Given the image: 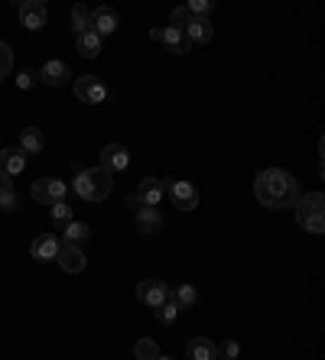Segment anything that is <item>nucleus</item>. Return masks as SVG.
I'll list each match as a JSON object with an SVG mask.
<instances>
[{"label":"nucleus","instance_id":"nucleus-22","mask_svg":"<svg viewBox=\"0 0 325 360\" xmlns=\"http://www.w3.org/2000/svg\"><path fill=\"white\" fill-rule=\"evenodd\" d=\"M186 357L192 360H212L215 357V344L208 341V338H192L186 347Z\"/></svg>","mask_w":325,"mask_h":360},{"label":"nucleus","instance_id":"nucleus-2","mask_svg":"<svg viewBox=\"0 0 325 360\" xmlns=\"http://www.w3.org/2000/svg\"><path fill=\"white\" fill-rule=\"evenodd\" d=\"M72 188H75L78 195L85 201H104L108 195H111L114 188V172H108L104 166H91V169H78L75 182H72Z\"/></svg>","mask_w":325,"mask_h":360},{"label":"nucleus","instance_id":"nucleus-27","mask_svg":"<svg viewBox=\"0 0 325 360\" xmlns=\"http://www.w3.org/2000/svg\"><path fill=\"white\" fill-rule=\"evenodd\" d=\"M69 221H72V208L65 205V201H56V205H52V224L62 231V227L69 224Z\"/></svg>","mask_w":325,"mask_h":360},{"label":"nucleus","instance_id":"nucleus-29","mask_svg":"<svg viewBox=\"0 0 325 360\" xmlns=\"http://www.w3.org/2000/svg\"><path fill=\"white\" fill-rule=\"evenodd\" d=\"M10 72H13V49L0 39V78H7Z\"/></svg>","mask_w":325,"mask_h":360},{"label":"nucleus","instance_id":"nucleus-3","mask_svg":"<svg viewBox=\"0 0 325 360\" xmlns=\"http://www.w3.org/2000/svg\"><path fill=\"white\" fill-rule=\"evenodd\" d=\"M296 221L306 234H325V198L322 192H309L296 198Z\"/></svg>","mask_w":325,"mask_h":360},{"label":"nucleus","instance_id":"nucleus-30","mask_svg":"<svg viewBox=\"0 0 325 360\" xmlns=\"http://www.w3.org/2000/svg\"><path fill=\"white\" fill-rule=\"evenodd\" d=\"M189 20H192V10H189V7H176V10L170 13V23L176 26V30H186Z\"/></svg>","mask_w":325,"mask_h":360},{"label":"nucleus","instance_id":"nucleus-36","mask_svg":"<svg viewBox=\"0 0 325 360\" xmlns=\"http://www.w3.org/2000/svg\"><path fill=\"white\" fill-rule=\"evenodd\" d=\"M10 4H13V10H20V7L26 4V0H10Z\"/></svg>","mask_w":325,"mask_h":360},{"label":"nucleus","instance_id":"nucleus-4","mask_svg":"<svg viewBox=\"0 0 325 360\" xmlns=\"http://www.w3.org/2000/svg\"><path fill=\"white\" fill-rule=\"evenodd\" d=\"M162 192H166V198H170L179 211H196V208H198V192H196V185L176 182V179H162Z\"/></svg>","mask_w":325,"mask_h":360},{"label":"nucleus","instance_id":"nucleus-31","mask_svg":"<svg viewBox=\"0 0 325 360\" xmlns=\"http://www.w3.org/2000/svg\"><path fill=\"white\" fill-rule=\"evenodd\" d=\"M241 354V344L238 341H224V344H218L215 347V357H222V360H231V357H238Z\"/></svg>","mask_w":325,"mask_h":360},{"label":"nucleus","instance_id":"nucleus-20","mask_svg":"<svg viewBox=\"0 0 325 360\" xmlns=\"http://www.w3.org/2000/svg\"><path fill=\"white\" fill-rule=\"evenodd\" d=\"M75 49L85 56V59H94L98 52H101V36L94 33V30H82L75 39Z\"/></svg>","mask_w":325,"mask_h":360},{"label":"nucleus","instance_id":"nucleus-12","mask_svg":"<svg viewBox=\"0 0 325 360\" xmlns=\"http://www.w3.org/2000/svg\"><path fill=\"white\" fill-rule=\"evenodd\" d=\"M56 260H59V266L65 269V273H82V269H85V253H82V247H75V243H59Z\"/></svg>","mask_w":325,"mask_h":360},{"label":"nucleus","instance_id":"nucleus-32","mask_svg":"<svg viewBox=\"0 0 325 360\" xmlns=\"http://www.w3.org/2000/svg\"><path fill=\"white\" fill-rule=\"evenodd\" d=\"M36 82H39V75H36L33 68H23V72H20V75H17V84H20V88H23V91H30V88H33Z\"/></svg>","mask_w":325,"mask_h":360},{"label":"nucleus","instance_id":"nucleus-25","mask_svg":"<svg viewBox=\"0 0 325 360\" xmlns=\"http://www.w3.org/2000/svg\"><path fill=\"white\" fill-rule=\"evenodd\" d=\"M88 13H91V10H88L85 4H75V7H72V13H69V23H72V30H75V33H82V30H88Z\"/></svg>","mask_w":325,"mask_h":360},{"label":"nucleus","instance_id":"nucleus-26","mask_svg":"<svg viewBox=\"0 0 325 360\" xmlns=\"http://www.w3.org/2000/svg\"><path fill=\"white\" fill-rule=\"evenodd\" d=\"M134 354H137L140 360H156V357H162L160 347H156V344L150 341V338H140V341L134 344Z\"/></svg>","mask_w":325,"mask_h":360},{"label":"nucleus","instance_id":"nucleus-24","mask_svg":"<svg viewBox=\"0 0 325 360\" xmlns=\"http://www.w3.org/2000/svg\"><path fill=\"white\" fill-rule=\"evenodd\" d=\"M179 311H182V305L172 299V292H170L166 299L160 302V305H156V319H160L162 325H170V321H176V315H179Z\"/></svg>","mask_w":325,"mask_h":360},{"label":"nucleus","instance_id":"nucleus-6","mask_svg":"<svg viewBox=\"0 0 325 360\" xmlns=\"http://www.w3.org/2000/svg\"><path fill=\"white\" fill-rule=\"evenodd\" d=\"M75 98L82 101V104H101V101L108 98V88L94 75H82V78H75Z\"/></svg>","mask_w":325,"mask_h":360},{"label":"nucleus","instance_id":"nucleus-15","mask_svg":"<svg viewBox=\"0 0 325 360\" xmlns=\"http://www.w3.org/2000/svg\"><path fill=\"white\" fill-rule=\"evenodd\" d=\"M30 253H33V260H56V253H59V237L56 234H39L33 240V247H30Z\"/></svg>","mask_w":325,"mask_h":360},{"label":"nucleus","instance_id":"nucleus-9","mask_svg":"<svg viewBox=\"0 0 325 360\" xmlns=\"http://www.w3.org/2000/svg\"><path fill=\"white\" fill-rule=\"evenodd\" d=\"M166 295H170V285L162 283V279H144L137 285V302L140 305H150V309H156Z\"/></svg>","mask_w":325,"mask_h":360},{"label":"nucleus","instance_id":"nucleus-11","mask_svg":"<svg viewBox=\"0 0 325 360\" xmlns=\"http://www.w3.org/2000/svg\"><path fill=\"white\" fill-rule=\"evenodd\" d=\"M17 13H20V23H23L26 30H33V33L36 30H43L46 20H49L46 17V4H39V0H26Z\"/></svg>","mask_w":325,"mask_h":360},{"label":"nucleus","instance_id":"nucleus-13","mask_svg":"<svg viewBox=\"0 0 325 360\" xmlns=\"http://www.w3.org/2000/svg\"><path fill=\"white\" fill-rule=\"evenodd\" d=\"M134 214H137V231H140V234H146V237L160 234L162 214H160V208H156V205H144V208H137Z\"/></svg>","mask_w":325,"mask_h":360},{"label":"nucleus","instance_id":"nucleus-34","mask_svg":"<svg viewBox=\"0 0 325 360\" xmlns=\"http://www.w3.org/2000/svg\"><path fill=\"white\" fill-rule=\"evenodd\" d=\"M127 208H130V211H137V208H144V201H140V198H137V192H130V195H127Z\"/></svg>","mask_w":325,"mask_h":360},{"label":"nucleus","instance_id":"nucleus-33","mask_svg":"<svg viewBox=\"0 0 325 360\" xmlns=\"http://www.w3.org/2000/svg\"><path fill=\"white\" fill-rule=\"evenodd\" d=\"M186 7L192 10V13H198V17H208V10L215 7V0H189Z\"/></svg>","mask_w":325,"mask_h":360},{"label":"nucleus","instance_id":"nucleus-28","mask_svg":"<svg viewBox=\"0 0 325 360\" xmlns=\"http://www.w3.org/2000/svg\"><path fill=\"white\" fill-rule=\"evenodd\" d=\"M172 299L179 302L182 309H189V305H196V289L189 283H182V285H176V292H172Z\"/></svg>","mask_w":325,"mask_h":360},{"label":"nucleus","instance_id":"nucleus-5","mask_svg":"<svg viewBox=\"0 0 325 360\" xmlns=\"http://www.w3.org/2000/svg\"><path fill=\"white\" fill-rule=\"evenodd\" d=\"M65 192H69V185L62 182V179H39V182H33V188H30L33 201H39V205L65 201Z\"/></svg>","mask_w":325,"mask_h":360},{"label":"nucleus","instance_id":"nucleus-21","mask_svg":"<svg viewBox=\"0 0 325 360\" xmlns=\"http://www.w3.org/2000/svg\"><path fill=\"white\" fill-rule=\"evenodd\" d=\"M20 150L23 153H43V130H39V127H26V130H20Z\"/></svg>","mask_w":325,"mask_h":360},{"label":"nucleus","instance_id":"nucleus-10","mask_svg":"<svg viewBox=\"0 0 325 360\" xmlns=\"http://www.w3.org/2000/svg\"><path fill=\"white\" fill-rule=\"evenodd\" d=\"M101 166L108 169V172H124V169L130 166L127 146H120V143H108V146L101 150Z\"/></svg>","mask_w":325,"mask_h":360},{"label":"nucleus","instance_id":"nucleus-35","mask_svg":"<svg viewBox=\"0 0 325 360\" xmlns=\"http://www.w3.org/2000/svg\"><path fill=\"white\" fill-rule=\"evenodd\" d=\"M150 39H153V42H162V30H160V26H156V30H150Z\"/></svg>","mask_w":325,"mask_h":360},{"label":"nucleus","instance_id":"nucleus-17","mask_svg":"<svg viewBox=\"0 0 325 360\" xmlns=\"http://www.w3.org/2000/svg\"><path fill=\"white\" fill-rule=\"evenodd\" d=\"M137 198L144 201V205H160L162 198H166V192H162V179H144V182L137 185Z\"/></svg>","mask_w":325,"mask_h":360},{"label":"nucleus","instance_id":"nucleus-18","mask_svg":"<svg viewBox=\"0 0 325 360\" xmlns=\"http://www.w3.org/2000/svg\"><path fill=\"white\" fill-rule=\"evenodd\" d=\"M186 36L192 42H208L215 36V30H212V20L208 17H198V13H192V20H189V26H186Z\"/></svg>","mask_w":325,"mask_h":360},{"label":"nucleus","instance_id":"nucleus-23","mask_svg":"<svg viewBox=\"0 0 325 360\" xmlns=\"http://www.w3.org/2000/svg\"><path fill=\"white\" fill-rule=\"evenodd\" d=\"M20 205L17 188L10 182V176H0V211H13Z\"/></svg>","mask_w":325,"mask_h":360},{"label":"nucleus","instance_id":"nucleus-19","mask_svg":"<svg viewBox=\"0 0 325 360\" xmlns=\"http://www.w3.org/2000/svg\"><path fill=\"white\" fill-rule=\"evenodd\" d=\"M62 234H65V243H75V247H85V243L91 240V227H88L85 221H75V218H72L69 224L62 227Z\"/></svg>","mask_w":325,"mask_h":360},{"label":"nucleus","instance_id":"nucleus-16","mask_svg":"<svg viewBox=\"0 0 325 360\" xmlns=\"http://www.w3.org/2000/svg\"><path fill=\"white\" fill-rule=\"evenodd\" d=\"M162 46H166L170 52H176V56H186V52L192 49V39L186 36V30L170 26V30H162Z\"/></svg>","mask_w":325,"mask_h":360},{"label":"nucleus","instance_id":"nucleus-7","mask_svg":"<svg viewBox=\"0 0 325 360\" xmlns=\"http://www.w3.org/2000/svg\"><path fill=\"white\" fill-rule=\"evenodd\" d=\"M117 10L114 7H98V10H91V13H88V30H94V33L101 36H111L114 30H117Z\"/></svg>","mask_w":325,"mask_h":360},{"label":"nucleus","instance_id":"nucleus-37","mask_svg":"<svg viewBox=\"0 0 325 360\" xmlns=\"http://www.w3.org/2000/svg\"><path fill=\"white\" fill-rule=\"evenodd\" d=\"M39 4H46V0H39Z\"/></svg>","mask_w":325,"mask_h":360},{"label":"nucleus","instance_id":"nucleus-14","mask_svg":"<svg viewBox=\"0 0 325 360\" xmlns=\"http://www.w3.org/2000/svg\"><path fill=\"white\" fill-rule=\"evenodd\" d=\"M26 169V156L20 146H7V150H0V176H20Z\"/></svg>","mask_w":325,"mask_h":360},{"label":"nucleus","instance_id":"nucleus-1","mask_svg":"<svg viewBox=\"0 0 325 360\" xmlns=\"http://www.w3.org/2000/svg\"><path fill=\"white\" fill-rule=\"evenodd\" d=\"M300 195H302L300 182H296L290 172H283V169H264V172L254 179V198L270 211L293 208Z\"/></svg>","mask_w":325,"mask_h":360},{"label":"nucleus","instance_id":"nucleus-8","mask_svg":"<svg viewBox=\"0 0 325 360\" xmlns=\"http://www.w3.org/2000/svg\"><path fill=\"white\" fill-rule=\"evenodd\" d=\"M36 75H39V82L49 84V88H62V84L72 82V68L65 65L62 59H49L39 72H36Z\"/></svg>","mask_w":325,"mask_h":360}]
</instances>
